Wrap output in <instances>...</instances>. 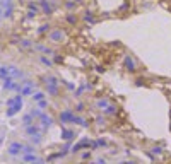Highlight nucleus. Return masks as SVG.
Instances as JSON below:
<instances>
[{"label": "nucleus", "mask_w": 171, "mask_h": 164, "mask_svg": "<svg viewBox=\"0 0 171 164\" xmlns=\"http://www.w3.org/2000/svg\"><path fill=\"white\" fill-rule=\"evenodd\" d=\"M5 104H7V111H5L7 118H12L14 115H17L21 109H22V106H24V101H22V96L17 92L14 97H9Z\"/></svg>", "instance_id": "1"}, {"label": "nucleus", "mask_w": 171, "mask_h": 164, "mask_svg": "<svg viewBox=\"0 0 171 164\" xmlns=\"http://www.w3.org/2000/svg\"><path fill=\"white\" fill-rule=\"evenodd\" d=\"M48 41L50 43H55V45H62V43H65L67 41V33L60 29V27H57V29H50L48 31Z\"/></svg>", "instance_id": "2"}, {"label": "nucleus", "mask_w": 171, "mask_h": 164, "mask_svg": "<svg viewBox=\"0 0 171 164\" xmlns=\"http://www.w3.org/2000/svg\"><path fill=\"white\" fill-rule=\"evenodd\" d=\"M38 122H40V127L43 130V133H46L48 130L51 128L55 125V118L51 115H46V113H41V116L38 118Z\"/></svg>", "instance_id": "3"}, {"label": "nucleus", "mask_w": 171, "mask_h": 164, "mask_svg": "<svg viewBox=\"0 0 171 164\" xmlns=\"http://www.w3.org/2000/svg\"><path fill=\"white\" fill-rule=\"evenodd\" d=\"M38 4H40L41 14H45V15H51L55 10V7H57V2H55V0H40Z\"/></svg>", "instance_id": "4"}, {"label": "nucleus", "mask_w": 171, "mask_h": 164, "mask_svg": "<svg viewBox=\"0 0 171 164\" xmlns=\"http://www.w3.org/2000/svg\"><path fill=\"white\" fill-rule=\"evenodd\" d=\"M0 7H2V17H4V19L12 17V14H14L12 0H0Z\"/></svg>", "instance_id": "5"}, {"label": "nucleus", "mask_w": 171, "mask_h": 164, "mask_svg": "<svg viewBox=\"0 0 171 164\" xmlns=\"http://www.w3.org/2000/svg\"><path fill=\"white\" fill-rule=\"evenodd\" d=\"M22 147H24V144L22 142H12L9 147H7V154L9 156H21L22 154Z\"/></svg>", "instance_id": "6"}, {"label": "nucleus", "mask_w": 171, "mask_h": 164, "mask_svg": "<svg viewBox=\"0 0 171 164\" xmlns=\"http://www.w3.org/2000/svg\"><path fill=\"white\" fill-rule=\"evenodd\" d=\"M123 67H125V70L130 72V74L137 72V63H135V60H134L130 55H125V56H123Z\"/></svg>", "instance_id": "7"}, {"label": "nucleus", "mask_w": 171, "mask_h": 164, "mask_svg": "<svg viewBox=\"0 0 171 164\" xmlns=\"http://www.w3.org/2000/svg\"><path fill=\"white\" fill-rule=\"evenodd\" d=\"M91 142H92L91 138H82L79 144H75V145L70 147V152H72V154H77V152H81L82 149H89V147H91Z\"/></svg>", "instance_id": "8"}, {"label": "nucleus", "mask_w": 171, "mask_h": 164, "mask_svg": "<svg viewBox=\"0 0 171 164\" xmlns=\"http://www.w3.org/2000/svg\"><path fill=\"white\" fill-rule=\"evenodd\" d=\"M72 115H74V109H70V108L62 109V111H60V115H58V122H60V125L70 123V120H72Z\"/></svg>", "instance_id": "9"}, {"label": "nucleus", "mask_w": 171, "mask_h": 164, "mask_svg": "<svg viewBox=\"0 0 171 164\" xmlns=\"http://www.w3.org/2000/svg\"><path fill=\"white\" fill-rule=\"evenodd\" d=\"M24 132H26V135L27 137H31V135H36V133H43V130H41L40 127V123H31V125H27V127H24Z\"/></svg>", "instance_id": "10"}, {"label": "nucleus", "mask_w": 171, "mask_h": 164, "mask_svg": "<svg viewBox=\"0 0 171 164\" xmlns=\"http://www.w3.org/2000/svg\"><path fill=\"white\" fill-rule=\"evenodd\" d=\"M60 137H62V140H65V142H72L75 138V132L74 130H70V128H65L63 125H62V130H60Z\"/></svg>", "instance_id": "11"}, {"label": "nucleus", "mask_w": 171, "mask_h": 164, "mask_svg": "<svg viewBox=\"0 0 171 164\" xmlns=\"http://www.w3.org/2000/svg\"><path fill=\"white\" fill-rule=\"evenodd\" d=\"M21 161H24V163H45V159L38 157L36 152H33V154H21Z\"/></svg>", "instance_id": "12"}, {"label": "nucleus", "mask_w": 171, "mask_h": 164, "mask_svg": "<svg viewBox=\"0 0 171 164\" xmlns=\"http://www.w3.org/2000/svg\"><path fill=\"white\" fill-rule=\"evenodd\" d=\"M45 92H46L48 96L58 97V94H60V87H58V84H45Z\"/></svg>", "instance_id": "13"}, {"label": "nucleus", "mask_w": 171, "mask_h": 164, "mask_svg": "<svg viewBox=\"0 0 171 164\" xmlns=\"http://www.w3.org/2000/svg\"><path fill=\"white\" fill-rule=\"evenodd\" d=\"M70 123H74V125H79V127H82V128H87L89 127V122L84 118V116L81 115H72V120H70Z\"/></svg>", "instance_id": "14"}, {"label": "nucleus", "mask_w": 171, "mask_h": 164, "mask_svg": "<svg viewBox=\"0 0 171 164\" xmlns=\"http://www.w3.org/2000/svg\"><path fill=\"white\" fill-rule=\"evenodd\" d=\"M63 63H67V65H72V67H79V68L84 67V62L77 60L74 55H68L67 58H63Z\"/></svg>", "instance_id": "15"}, {"label": "nucleus", "mask_w": 171, "mask_h": 164, "mask_svg": "<svg viewBox=\"0 0 171 164\" xmlns=\"http://www.w3.org/2000/svg\"><path fill=\"white\" fill-rule=\"evenodd\" d=\"M118 111H120V108L109 102V104H108V106H106L104 109H103L101 113H103L104 116H116V115H118Z\"/></svg>", "instance_id": "16"}, {"label": "nucleus", "mask_w": 171, "mask_h": 164, "mask_svg": "<svg viewBox=\"0 0 171 164\" xmlns=\"http://www.w3.org/2000/svg\"><path fill=\"white\" fill-rule=\"evenodd\" d=\"M82 20H84L86 24H89V26H92V24L96 22L94 12H92V10H86V12H84V15H82Z\"/></svg>", "instance_id": "17"}, {"label": "nucleus", "mask_w": 171, "mask_h": 164, "mask_svg": "<svg viewBox=\"0 0 171 164\" xmlns=\"http://www.w3.org/2000/svg\"><path fill=\"white\" fill-rule=\"evenodd\" d=\"M41 81H43V84H58V86H60V79H58L57 75H53V74L45 75Z\"/></svg>", "instance_id": "18"}, {"label": "nucleus", "mask_w": 171, "mask_h": 164, "mask_svg": "<svg viewBox=\"0 0 171 164\" xmlns=\"http://www.w3.org/2000/svg\"><path fill=\"white\" fill-rule=\"evenodd\" d=\"M108 104H109V99H108V97H98V99H96V102H94V106L99 109V111H103V109L106 108Z\"/></svg>", "instance_id": "19"}, {"label": "nucleus", "mask_w": 171, "mask_h": 164, "mask_svg": "<svg viewBox=\"0 0 171 164\" xmlns=\"http://www.w3.org/2000/svg\"><path fill=\"white\" fill-rule=\"evenodd\" d=\"M40 62H41V63H43L46 68H53V65H55L53 60H51L50 56H46V55H40Z\"/></svg>", "instance_id": "20"}, {"label": "nucleus", "mask_w": 171, "mask_h": 164, "mask_svg": "<svg viewBox=\"0 0 171 164\" xmlns=\"http://www.w3.org/2000/svg\"><path fill=\"white\" fill-rule=\"evenodd\" d=\"M31 97H33L34 102H38L40 99H45V97H46V92H45V91H36V89H34L33 94H31Z\"/></svg>", "instance_id": "21"}, {"label": "nucleus", "mask_w": 171, "mask_h": 164, "mask_svg": "<svg viewBox=\"0 0 171 164\" xmlns=\"http://www.w3.org/2000/svg\"><path fill=\"white\" fill-rule=\"evenodd\" d=\"M36 120L33 118V115L31 113H26V115L22 116V120H21V123H22V127H27V125H31V123H34Z\"/></svg>", "instance_id": "22"}, {"label": "nucleus", "mask_w": 171, "mask_h": 164, "mask_svg": "<svg viewBox=\"0 0 171 164\" xmlns=\"http://www.w3.org/2000/svg\"><path fill=\"white\" fill-rule=\"evenodd\" d=\"M29 140H31V144L33 145H41V142H43V133H36V135H31L29 137Z\"/></svg>", "instance_id": "23"}, {"label": "nucleus", "mask_w": 171, "mask_h": 164, "mask_svg": "<svg viewBox=\"0 0 171 164\" xmlns=\"http://www.w3.org/2000/svg\"><path fill=\"white\" fill-rule=\"evenodd\" d=\"M94 122H96V125H98L99 128H101V127L104 128V127H106V123H108V116H104V115H103V116H96Z\"/></svg>", "instance_id": "24"}, {"label": "nucleus", "mask_w": 171, "mask_h": 164, "mask_svg": "<svg viewBox=\"0 0 171 164\" xmlns=\"http://www.w3.org/2000/svg\"><path fill=\"white\" fill-rule=\"evenodd\" d=\"M65 20H67L68 24H70V26H75V24H77V15H75L74 12H68L67 15H65Z\"/></svg>", "instance_id": "25"}, {"label": "nucleus", "mask_w": 171, "mask_h": 164, "mask_svg": "<svg viewBox=\"0 0 171 164\" xmlns=\"http://www.w3.org/2000/svg\"><path fill=\"white\" fill-rule=\"evenodd\" d=\"M50 29H51V26H50V24H41V26L36 29V34H38V36H41V34H48V31H50Z\"/></svg>", "instance_id": "26"}, {"label": "nucleus", "mask_w": 171, "mask_h": 164, "mask_svg": "<svg viewBox=\"0 0 171 164\" xmlns=\"http://www.w3.org/2000/svg\"><path fill=\"white\" fill-rule=\"evenodd\" d=\"M33 152H36V145H24L22 147V154H33Z\"/></svg>", "instance_id": "27"}, {"label": "nucleus", "mask_w": 171, "mask_h": 164, "mask_svg": "<svg viewBox=\"0 0 171 164\" xmlns=\"http://www.w3.org/2000/svg\"><path fill=\"white\" fill-rule=\"evenodd\" d=\"M29 113L33 115V118H34V120H38V118H40V116H41V113H43V109H40V108H38V106H36V108H33V109H31V111H29Z\"/></svg>", "instance_id": "28"}, {"label": "nucleus", "mask_w": 171, "mask_h": 164, "mask_svg": "<svg viewBox=\"0 0 171 164\" xmlns=\"http://www.w3.org/2000/svg\"><path fill=\"white\" fill-rule=\"evenodd\" d=\"M38 108H40V109L50 108V101H48V99H40V101H38Z\"/></svg>", "instance_id": "29"}, {"label": "nucleus", "mask_w": 171, "mask_h": 164, "mask_svg": "<svg viewBox=\"0 0 171 164\" xmlns=\"http://www.w3.org/2000/svg\"><path fill=\"white\" fill-rule=\"evenodd\" d=\"M60 84H63V86H65V87H67L68 91H75V84H72V82L65 81V79H62V81H60Z\"/></svg>", "instance_id": "30"}, {"label": "nucleus", "mask_w": 171, "mask_h": 164, "mask_svg": "<svg viewBox=\"0 0 171 164\" xmlns=\"http://www.w3.org/2000/svg\"><path fill=\"white\" fill-rule=\"evenodd\" d=\"M19 45L22 48H33V41L31 40H19Z\"/></svg>", "instance_id": "31"}, {"label": "nucleus", "mask_w": 171, "mask_h": 164, "mask_svg": "<svg viewBox=\"0 0 171 164\" xmlns=\"http://www.w3.org/2000/svg\"><path fill=\"white\" fill-rule=\"evenodd\" d=\"M150 152H152L154 156H159V154L163 152V147H161V145H159V147H157V145H154V147L150 149ZM156 159H157V157H156Z\"/></svg>", "instance_id": "32"}, {"label": "nucleus", "mask_w": 171, "mask_h": 164, "mask_svg": "<svg viewBox=\"0 0 171 164\" xmlns=\"http://www.w3.org/2000/svg\"><path fill=\"white\" fill-rule=\"evenodd\" d=\"M75 5H77V4H75V0H74V2H72V0H65V7H67L68 10H74Z\"/></svg>", "instance_id": "33"}, {"label": "nucleus", "mask_w": 171, "mask_h": 164, "mask_svg": "<svg viewBox=\"0 0 171 164\" xmlns=\"http://www.w3.org/2000/svg\"><path fill=\"white\" fill-rule=\"evenodd\" d=\"M40 14H36L34 10H31V9H27V12H26V17L27 19H34V17H38Z\"/></svg>", "instance_id": "34"}, {"label": "nucleus", "mask_w": 171, "mask_h": 164, "mask_svg": "<svg viewBox=\"0 0 171 164\" xmlns=\"http://www.w3.org/2000/svg\"><path fill=\"white\" fill-rule=\"evenodd\" d=\"M51 56H53V63H63V56H60L57 53H53Z\"/></svg>", "instance_id": "35"}, {"label": "nucleus", "mask_w": 171, "mask_h": 164, "mask_svg": "<svg viewBox=\"0 0 171 164\" xmlns=\"http://www.w3.org/2000/svg\"><path fill=\"white\" fill-rule=\"evenodd\" d=\"M84 108H86V104H84V102H77L74 109L77 111V113H81V111H84Z\"/></svg>", "instance_id": "36"}, {"label": "nucleus", "mask_w": 171, "mask_h": 164, "mask_svg": "<svg viewBox=\"0 0 171 164\" xmlns=\"http://www.w3.org/2000/svg\"><path fill=\"white\" fill-rule=\"evenodd\" d=\"M81 157L84 159V161H87V159H91V150L87 149L86 152H82V156H81Z\"/></svg>", "instance_id": "37"}, {"label": "nucleus", "mask_w": 171, "mask_h": 164, "mask_svg": "<svg viewBox=\"0 0 171 164\" xmlns=\"http://www.w3.org/2000/svg\"><path fill=\"white\" fill-rule=\"evenodd\" d=\"M164 87H166V89L171 92V82H166V84H164Z\"/></svg>", "instance_id": "38"}, {"label": "nucleus", "mask_w": 171, "mask_h": 164, "mask_svg": "<svg viewBox=\"0 0 171 164\" xmlns=\"http://www.w3.org/2000/svg\"><path fill=\"white\" fill-rule=\"evenodd\" d=\"M96 163H99V164H104V159H101V157H98V159H96Z\"/></svg>", "instance_id": "39"}, {"label": "nucleus", "mask_w": 171, "mask_h": 164, "mask_svg": "<svg viewBox=\"0 0 171 164\" xmlns=\"http://www.w3.org/2000/svg\"><path fill=\"white\" fill-rule=\"evenodd\" d=\"M0 15H2V7H0Z\"/></svg>", "instance_id": "40"}, {"label": "nucleus", "mask_w": 171, "mask_h": 164, "mask_svg": "<svg viewBox=\"0 0 171 164\" xmlns=\"http://www.w3.org/2000/svg\"><path fill=\"white\" fill-rule=\"evenodd\" d=\"M0 19H2V15H0Z\"/></svg>", "instance_id": "41"}]
</instances>
